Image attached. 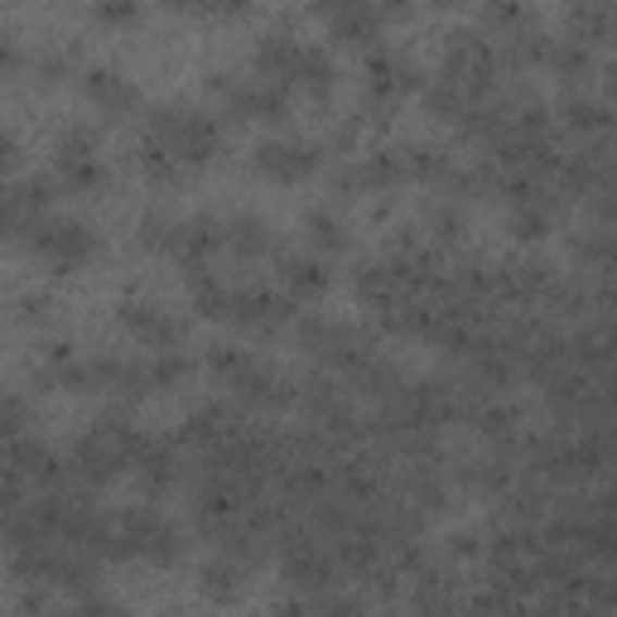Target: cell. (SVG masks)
<instances>
[{
	"label": "cell",
	"mask_w": 617,
	"mask_h": 617,
	"mask_svg": "<svg viewBox=\"0 0 617 617\" xmlns=\"http://www.w3.org/2000/svg\"><path fill=\"white\" fill-rule=\"evenodd\" d=\"M222 242H227L242 261H256V256L271 251V232H266V222L251 218V212H237V218L222 222Z\"/></svg>",
	"instance_id": "cell-13"
},
{
	"label": "cell",
	"mask_w": 617,
	"mask_h": 617,
	"mask_svg": "<svg viewBox=\"0 0 617 617\" xmlns=\"http://www.w3.org/2000/svg\"><path fill=\"white\" fill-rule=\"evenodd\" d=\"M227 111L242 121H285L289 92H285V83H242L227 92Z\"/></svg>",
	"instance_id": "cell-5"
},
{
	"label": "cell",
	"mask_w": 617,
	"mask_h": 617,
	"mask_svg": "<svg viewBox=\"0 0 617 617\" xmlns=\"http://www.w3.org/2000/svg\"><path fill=\"white\" fill-rule=\"evenodd\" d=\"M0 464H10L20 478H39V482L63 478V464H59V458H53L44 444L25 440V434H15V440H0Z\"/></svg>",
	"instance_id": "cell-8"
},
{
	"label": "cell",
	"mask_w": 617,
	"mask_h": 617,
	"mask_svg": "<svg viewBox=\"0 0 617 617\" xmlns=\"http://www.w3.org/2000/svg\"><path fill=\"white\" fill-rule=\"evenodd\" d=\"M545 63L559 77H583V73H589V63H593V49H589V44H579V39H555L545 49Z\"/></svg>",
	"instance_id": "cell-18"
},
{
	"label": "cell",
	"mask_w": 617,
	"mask_h": 617,
	"mask_svg": "<svg viewBox=\"0 0 617 617\" xmlns=\"http://www.w3.org/2000/svg\"><path fill=\"white\" fill-rule=\"evenodd\" d=\"M198 589H203L212 603H232V599H237V593L246 589V565H242V555L222 550L218 559H208L203 575H198Z\"/></svg>",
	"instance_id": "cell-11"
},
{
	"label": "cell",
	"mask_w": 617,
	"mask_h": 617,
	"mask_svg": "<svg viewBox=\"0 0 617 617\" xmlns=\"http://www.w3.org/2000/svg\"><path fill=\"white\" fill-rule=\"evenodd\" d=\"M140 170H145V178H155V184H174V178H178V160H174V150L164 140L145 136L140 140Z\"/></svg>",
	"instance_id": "cell-19"
},
{
	"label": "cell",
	"mask_w": 617,
	"mask_h": 617,
	"mask_svg": "<svg viewBox=\"0 0 617 617\" xmlns=\"http://www.w3.org/2000/svg\"><path fill=\"white\" fill-rule=\"evenodd\" d=\"M83 92H87V102L111 111V116H131V111L140 107V92L121 73H111V69H92V73H87L83 77Z\"/></svg>",
	"instance_id": "cell-9"
},
{
	"label": "cell",
	"mask_w": 617,
	"mask_h": 617,
	"mask_svg": "<svg viewBox=\"0 0 617 617\" xmlns=\"http://www.w3.org/2000/svg\"><path fill=\"white\" fill-rule=\"evenodd\" d=\"M53 160H59V170L63 164H77V160H97V136L92 131H69V136L59 140V155H53Z\"/></svg>",
	"instance_id": "cell-26"
},
{
	"label": "cell",
	"mask_w": 617,
	"mask_h": 617,
	"mask_svg": "<svg viewBox=\"0 0 617 617\" xmlns=\"http://www.w3.org/2000/svg\"><path fill=\"white\" fill-rule=\"evenodd\" d=\"M367 87H372V102H396L400 92L420 87V73H415L400 53L372 49V53H367Z\"/></svg>",
	"instance_id": "cell-6"
},
{
	"label": "cell",
	"mask_w": 617,
	"mask_h": 617,
	"mask_svg": "<svg viewBox=\"0 0 617 617\" xmlns=\"http://www.w3.org/2000/svg\"><path fill=\"white\" fill-rule=\"evenodd\" d=\"M343 5H353V0H313V10H319L323 20H329V15H338Z\"/></svg>",
	"instance_id": "cell-37"
},
{
	"label": "cell",
	"mask_w": 617,
	"mask_h": 617,
	"mask_svg": "<svg viewBox=\"0 0 617 617\" xmlns=\"http://www.w3.org/2000/svg\"><path fill=\"white\" fill-rule=\"evenodd\" d=\"M170 10H184V15H203L208 0H170Z\"/></svg>",
	"instance_id": "cell-36"
},
{
	"label": "cell",
	"mask_w": 617,
	"mask_h": 617,
	"mask_svg": "<svg viewBox=\"0 0 617 617\" xmlns=\"http://www.w3.org/2000/svg\"><path fill=\"white\" fill-rule=\"evenodd\" d=\"M424 107H430L434 116H448V121H454L458 111L468 107V97H464V87H458L454 77H444V73H440L430 87H424Z\"/></svg>",
	"instance_id": "cell-21"
},
{
	"label": "cell",
	"mask_w": 617,
	"mask_h": 617,
	"mask_svg": "<svg viewBox=\"0 0 617 617\" xmlns=\"http://www.w3.org/2000/svg\"><path fill=\"white\" fill-rule=\"evenodd\" d=\"M434 232H440V242H454V237H458V212H454V208H440V212H434Z\"/></svg>",
	"instance_id": "cell-32"
},
{
	"label": "cell",
	"mask_w": 617,
	"mask_h": 617,
	"mask_svg": "<svg viewBox=\"0 0 617 617\" xmlns=\"http://www.w3.org/2000/svg\"><path fill=\"white\" fill-rule=\"evenodd\" d=\"M184 555V535L174 521H164L160 511L131 507L111 521V545L107 559H155V565H174Z\"/></svg>",
	"instance_id": "cell-1"
},
{
	"label": "cell",
	"mask_w": 617,
	"mask_h": 617,
	"mask_svg": "<svg viewBox=\"0 0 617 617\" xmlns=\"http://www.w3.org/2000/svg\"><path fill=\"white\" fill-rule=\"evenodd\" d=\"M285 285L295 299H309V295H323L329 289V266L323 256H289L285 261Z\"/></svg>",
	"instance_id": "cell-16"
},
{
	"label": "cell",
	"mask_w": 617,
	"mask_h": 617,
	"mask_svg": "<svg viewBox=\"0 0 617 617\" xmlns=\"http://www.w3.org/2000/svg\"><path fill=\"white\" fill-rule=\"evenodd\" d=\"M10 164H15V140H10V136H0V178H5Z\"/></svg>",
	"instance_id": "cell-35"
},
{
	"label": "cell",
	"mask_w": 617,
	"mask_h": 617,
	"mask_svg": "<svg viewBox=\"0 0 617 617\" xmlns=\"http://www.w3.org/2000/svg\"><path fill=\"white\" fill-rule=\"evenodd\" d=\"M25 424H29V406L20 396H10V391H0V440L25 434Z\"/></svg>",
	"instance_id": "cell-27"
},
{
	"label": "cell",
	"mask_w": 617,
	"mask_h": 617,
	"mask_svg": "<svg viewBox=\"0 0 617 617\" xmlns=\"http://www.w3.org/2000/svg\"><path fill=\"white\" fill-rule=\"evenodd\" d=\"M305 232H309V242L319 246L323 256H333V251H343V246H347V237H343V227H338V218H333V212H309Z\"/></svg>",
	"instance_id": "cell-22"
},
{
	"label": "cell",
	"mask_w": 617,
	"mask_h": 617,
	"mask_svg": "<svg viewBox=\"0 0 617 617\" xmlns=\"http://www.w3.org/2000/svg\"><path fill=\"white\" fill-rule=\"evenodd\" d=\"M353 178H357V188H372V194H381V188H396L400 178H410L406 174V155H400V150L367 155V160L353 170Z\"/></svg>",
	"instance_id": "cell-14"
},
{
	"label": "cell",
	"mask_w": 617,
	"mask_h": 617,
	"mask_svg": "<svg viewBox=\"0 0 617 617\" xmlns=\"http://www.w3.org/2000/svg\"><path fill=\"white\" fill-rule=\"evenodd\" d=\"M246 5H251V0H208L212 15H246Z\"/></svg>",
	"instance_id": "cell-33"
},
{
	"label": "cell",
	"mask_w": 617,
	"mask_h": 617,
	"mask_svg": "<svg viewBox=\"0 0 617 617\" xmlns=\"http://www.w3.org/2000/svg\"><path fill=\"white\" fill-rule=\"evenodd\" d=\"M121 319H126L131 338H136L140 347H150V353H170V347L184 343V329L155 305H126L121 309Z\"/></svg>",
	"instance_id": "cell-7"
},
{
	"label": "cell",
	"mask_w": 617,
	"mask_h": 617,
	"mask_svg": "<svg viewBox=\"0 0 617 617\" xmlns=\"http://www.w3.org/2000/svg\"><path fill=\"white\" fill-rule=\"evenodd\" d=\"M20 49H10V44H0V73H20Z\"/></svg>",
	"instance_id": "cell-34"
},
{
	"label": "cell",
	"mask_w": 617,
	"mask_h": 617,
	"mask_svg": "<svg viewBox=\"0 0 617 617\" xmlns=\"http://www.w3.org/2000/svg\"><path fill=\"white\" fill-rule=\"evenodd\" d=\"M218 246H222V222H212V218H188V222H174V246H170V251H174L184 266L208 261V256L218 251Z\"/></svg>",
	"instance_id": "cell-10"
},
{
	"label": "cell",
	"mask_w": 617,
	"mask_h": 617,
	"mask_svg": "<svg viewBox=\"0 0 617 617\" xmlns=\"http://www.w3.org/2000/svg\"><path fill=\"white\" fill-rule=\"evenodd\" d=\"M295 59H299V44H289L285 35L261 39V49H256V77H261V83H289Z\"/></svg>",
	"instance_id": "cell-15"
},
{
	"label": "cell",
	"mask_w": 617,
	"mask_h": 617,
	"mask_svg": "<svg viewBox=\"0 0 617 617\" xmlns=\"http://www.w3.org/2000/svg\"><path fill=\"white\" fill-rule=\"evenodd\" d=\"M511 227H516V237H521V242L545 237V232H550V208H535V203L511 208Z\"/></svg>",
	"instance_id": "cell-24"
},
{
	"label": "cell",
	"mask_w": 617,
	"mask_h": 617,
	"mask_svg": "<svg viewBox=\"0 0 617 617\" xmlns=\"http://www.w3.org/2000/svg\"><path fill=\"white\" fill-rule=\"evenodd\" d=\"M482 25L511 35V29L521 25V5H516V0H488V10H482Z\"/></svg>",
	"instance_id": "cell-29"
},
{
	"label": "cell",
	"mask_w": 617,
	"mask_h": 617,
	"mask_svg": "<svg viewBox=\"0 0 617 617\" xmlns=\"http://www.w3.org/2000/svg\"><path fill=\"white\" fill-rule=\"evenodd\" d=\"M140 15V0H97V20L102 25H131Z\"/></svg>",
	"instance_id": "cell-31"
},
{
	"label": "cell",
	"mask_w": 617,
	"mask_h": 617,
	"mask_svg": "<svg viewBox=\"0 0 617 617\" xmlns=\"http://www.w3.org/2000/svg\"><path fill=\"white\" fill-rule=\"evenodd\" d=\"M256 170L275 184H305L319 170V145H299V140H266L256 150Z\"/></svg>",
	"instance_id": "cell-4"
},
{
	"label": "cell",
	"mask_w": 617,
	"mask_h": 617,
	"mask_svg": "<svg viewBox=\"0 0 617 617\" xmlns=\"http://www.w3.org/2000/svg\"><path fill=\"white\" fill-rule=\"evenodd\" d=\"M145 377H150V391H170V386H178V381L188 377V357L178 353V347H170V353H155L150 362H145Z\"/></svg>",
	"instance_id": "cell-20"
},
{
	"label": "cell",
	"mask_w": 617,
	"mask_h": 617,
	"mask_svg": "<svg viewBox=\"0 0 617 617\" xmlns=\"http://www.w3.org/2000/svg\"><path fill=\"white\" fill-rule=\"evenodd\" d=\"M333 59L323 49H299V59H295V73H289V83H299V87H309L313 97H329L333 92Z\"/></svg>",
	"instance_id": "cell-17"
},
{
	"label": "cell",
	"mask_w": 617,
	"mask_h": 617,
	"mask_svg": "<svg viewBox=\"0 0 617 617\" xmlns=\"http://www.w3.org/2000/svg\"><path fill=\"white\" fill-rule=\"evenodd\" d=\"M59 178H63V188H73V194H92V188H102L107 174L97 160H77V164H63Z\"/></svg>",
	"instance_id": "cell-23"
},
{
	"label": "cell",
	"mask_w": 617,
	"mask_h": 617,
	"mask_svg": "<svg viewBox=\"0 0 617 617\" xmlns=\"http://www.w3.org/2000/svg\"><path fill=\"white\" fill-rule=\"evenodd\" d=\"M565 121L575 131H603L608 126V111H603L599 102H565Z\"/></svg>",
	"instance_id": "cell-28"
},
{
	"label": "cell",
	"mask_w": 617,
	"mask_h": 617,
	"mask_svg": "<svg viewBox=\"0 0 617 617\" xmlns=\"http://www.w3.org/2000/svg\"><path fill=\"white\" fill-rule=\"evenodd\" d=\"M222 430H227V410H222V406H203L198 415H188V440L212 444Z\"/></svg>",
	"instance_id": "cell-25"
},
{
	"label": "cell",
	"mask_w": 617,
	"mask_h": 617,
	"mask_svg": "<svg viewBox=\"0 0 617 617\" xmlns=\"http://www.w3.org/2000/svg\"><path fill=\"white\" fill-rule=\"evenodd\" d=\"M150 136L164 140L174 150L178 164H208L222 145V131L218 121L203 116V111H178V107H164L150 116Z\"/></svg>",
	"instance_id": "cell-2"
},
{
	"label": "cell",
	"mask_w": 617,
	"mask_h": 617,
	"mask_svg": "<svg viewBox=\"0 0 617 617\" xmlns=\"http://www.w3.org/2000/svg\"><path fill=\"white\" fill-rule=\"evenodd\" d=\"M140 242L150 246V251H170L174 246V222L170 218H145L140 222Z\"/></svg>",
	"instance_id": "cell-30"
},
{
	"label": "cell",
	"mask_w": 617,
	"mask_h": 617,
	"mask_svg": "<svg viewBox=\"0 0 617 617\" xmlns=\"http://www.w3.org/2000/svg\"><path fill=\"white\" fill-rule=\"evenodd\" d=\"M430 5H440V10H448V5H458V0H430Z\"/></svg>",
	"instance_id": "cell-38"
},
{
	"label": "cell",
	"mask_w": 617,
	"mask_h": 617,
	"mask_svg": "<svg viewBox=\"0 0 617 617\" xmlns=\"http://www.w3.org/2000/svg\"><path fill=\"white\" fill-rule=\"evenodd\" d=\"M329 29H333V39H343V44H372L381 35L377 0H353V5H343L338 15H329Z\"/></svg>",
	"instance_id": "cell-12"
},
{
	"label": "cell",
	"mask_w": 617,
	"mask_h": 617,
	"mask_svg": "<svg viewBox=\"0 0 617 617\" xmlns=\"http://www.w3.org/2000/svg\"><path fill=\"white\" fill-rule=\"evenodd\" d=\"M29 246H35L53 271H83L97 251V237L77 218H35L29 222Z\"/></svg>",
	"instance_id": "cell-3"
}]
</instances>
